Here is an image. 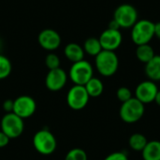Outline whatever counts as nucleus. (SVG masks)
Masks as SVG:
<instances>
[{
    "label": "nucleus",
    "mask_w": 160,
    "mask_h": 160,
    "mask_svg": "<svg viewBox=\"0 0 160 160\" xmlns=\"http://www.w3.org/2000/svg\"><path fill=\"white\" fill-rule=\"evenodd\" d=\"M104 160H128V158L124 152H113L107 156Z\"/></svg>",
    "instance_id": "25"
},
{
    "label": "nucleus",
    "mask_w": 160,
    "mask_h": 160,
    "mask_svg": "<svg viewBox=\"0 0 160 160\" xmlns=\"http://www.w3.org/2000/svg\"><path fill=\"white\" fill-rule=\"evenodd\" d=\"M9 140H10V139H9L2 130H0V148L6 147V146L8 144Z\"/></svg>",
    "instance_id": "27"
},
{
    "label": "nucleus",
    "mask_w": 160,
    "mask_h": 160,
    "mask_svg": "<svg viewBox=\"0 0 160 160\" xmlns=\"http://www.w3.org/2000/svg\"><path fill=\"white\" fill-rule=\"evenodd\" d=\"M64 53L66 55V57L71 61L72 63H76L79 61L83 60L84 57V51L83 48L81 47L79 44L77 43H69L65 47L64 50Z\"/></svg>",
    "instance_id": "15"
},
{
    "label": "nucleus",
    "mask_w": 160,
    "mask_h": 160,
    "mask_svg": "<svg viewBox=\"0 0 160 160\" xmlns=\"http://www.w3.org/2000/svg\"><path fill=\"white\" fill-rule=\"evenodd\" d=\"M92 65L85 60L73 63L69 69V78L75 85L84 86L94 76Z\"/></svg>",
    "instance_id": "5"
},
{
    "label": "nucleus",
    "mask_w": 160,
    "mask_h": 160,
    "mask_svg": "<svg viewBox=\"0 0 160 160\" xmlns=\"http://www.w3.org/2000/svg\"><path fill=\"white\" fill-rule=\"evenodd\" d=\"M13 105H14V100H12V99H7L3 103V109H4V111L7 113L12 112H13Z\"/></svg>",
    "instance_id": "26"
},
{
    "label": "nucleus",
    "mask_w": 160,
    "mask_h": 160,
    "mask_svg": "<svg viewBox=\"0 0 160 160\" xmlns=\"http://www.w3.org/2000/svg\"><path fill=\"white\" fill-rule=\"evenodd\" d=\"M37 110V104L33 98L29 96H21L14 99L13 113L21 117L22 119H26L31 117Z\"/></svg>",
    "instance_id": "9"
},
{
    "label": "nucleus",
    "mask_w": 160,
    "mask_h": 160,
    "mask_svg": "<svg viewBox=\"0 0 160 160\" xmlns=\"http://www.w3.org/2000/svg\"><path fill=\"white\" fill-rule=\"evenodd\" d=\"M68 81V75L61 68L49 70L45 78L46 87L52 92H56L64 88Z\"/></svg>",
    "instance_id": "12"
},
{
    "label": "nucleus",
    "mask_w": 160,
    "mask_h": 160,
    "mask_svg": "<svg viewBox=\"0 0 160 160\" xmlns=\"http://www.w3.org/2000/svg\"><path fill=\"white\" fill-rule=\"evenodd\" d=\"M11 72V63L8 57L0 54V80H4L9 76Z\"/></svg>",
    "instance_id": "21"
},
{
    "label": "nucleus",
    "mask_w": 160,
    "mask_h": 160,
    "mask_svg": "<svg viewBox=\"0 0 160 160\" xmlns=\"http://www.w3.org/2000/svg\"><path fill=\"white\" fill-rule=\"evenodd\" d=\"M33 145L38 153L43 156H50L56 149V140L54 135L47 129L38 130L33 137Z\"/></svg>",
    "instance_id": "4"
},
{
    "label": "nucleus",
    "mask_w": 160,
    "mask_h": 160,
    "mask_svg": "<svg viewBox=\"0 0 160 160\" xmlns=\"http://www.w3.org/2000/svg\"><path fill=\"white\" fill-rule=\"evenodd\" d=\"M38 40L39 45L47 51H54L61 44V37L58 32L50 28L42 30L38 37Z\"/></svg>",
    "instance_id": "13"
},
{
    "label": "nucleus",
    "mask_w": 160,
    "mask_h": 160,
    "mask_svg": "<svg viewBox=\"0 0 160 160\" xmlns=\"http://www.w3.org/2000/svg\"><path fill=\"white\" fill-rule=\"evenodd\" d=\"M155 51L151 45L148 44H143V45H139L137 46L136 49V56L139 59V61L146 64L148 63L154 56H155Z\"/></svg>",
    "instance_id": "18"
},
{
    "label": "nucleus",
    "mask_w": 160,
    "mask_h": 160,
    "mask_svg": "<svg viewBox=\"0 0 160 160\" xmlns=\"http://www.w3.org/2000/svg\"><path fill=\"white\" fill-rule=\"evenodd\" d=\"M155 37V23L149 20H140L132 26L131 38L137 45L148 44Z\"/></svg>",
    "instance_id": "3"
},
{
    "label": "nucleus",
    "mask_w": 160,
    "mask_h": 160,
    "mask_svg": "<svg viewBox=\"0 0 160 160\" xmlns=\"http://www.w3.org/2000/svg\"><path fill=\"white\" fill-rule=\"evenodd\" d=\"M113 20L121 28H130L138 21V11L132 5H120L114 11Z\"/></svg>",
    "instance_id": "7"
},
{
    "label": "nucleus",
    "mask_w": 160,
    "mask_h": 160,
    "mask_svg": "<svg viewBox=\"0 0 160 160\" xmlns=\"http://www.w3.org/2000/svg\"><path fill=\"white\" fill-rule=\"evenodd\" d=\"M98 39L101 44L102 50L114 52L120 47L123 40V37L120 30H113L108 28L102 32Z\"/></svg>",
    "instance_id": "11"
},
{
    "label": "nucleus",
    "mask_w": 160,
    "mask_h": 160,
    "mask_svg": "<svg viewBox=\"0 0 160 160\" xmlns=\"http://www.w3.org/2000/svg\"><path fill=\"white\" fill-rule=\"evenodd\" d=\"M145 74L150 81H160V55H155L148 63L145 64Z\"/></svg>",
    "instance_id": "14"
},
{
    "label": "nucleus",
    "mask_w": 160,
    "mask_h": 160,
    "mask_svg": "<svg viewBox=\"0 0 160 160\" xmlns=\"http://www.w3.org/2000/svg\"><path fill=\"white\" fill-rule=\"evenodd\" d=\"M88 95L90 98H98L102 95L103 90H104V85L103 82L98 79L93 77L85 85H84Z\"/></svg>",
    "instance_id": "17"
},
{
    "label": "nucleus",
    "mask_w": 160,
    "mask_h": 160,
    "mask_svg": "<svg viewBox=\"0 0 160 160\" xmlns=\"http://www.w3.org/2000/svg\"><path fill=\"white\" fill-rule=\"evenodd\" d=\"M83 51L89 55L97 56L102 51V47L99 42V39L96 38H87L83 44Z\"/></svg>",
    "instance_id": "20"
},
{
    "label": "nucleus",
    "mask_w": 160,
    "mask_h": 160,
    "mask_svg": "<svg viewBox=\"0 0 160 160\" xmlns=\"http://www.w3.org/2000/svg\"><path fill=\"white\" fill-rule=\"evenodd\" d=\"M108 28H110V29H113V30H120V26H119V24L112 19L111 22H110V23H109V27Z\"/></svg>",
    "instance_id": "28"
},
{
    "label": "nucleus",
    "mask_w": 160,
    "mask_h": 160,
    "mask_svg": "<svg viewBox=\"0 0 160 160\" xmlns=\"http://www.w3.org/2000/svg\"><path fill=\"white\" fill-rule=\"evenodd\" d=\"M45 65L49 68V70L59 68H60V58L55 53H49L45 58Z\"/></svg>",
    "instance_id": "23"
},
{
    "label": "nucleus",
    "mask_w": 160,
    "mask_h": 160,
    "mask_svg": "<svg viewBox=\"0 0 160 160\" xmlns=\"http://www.w3.org/2000/svg\"><path fill=\"white\" fill-rule=\"evenodd\" d=\"M65 160H87V155L81 148H74L68 152Z\"/></svg>",
    "instance_id": "22"
},
{
    "label": "nucleus",
    "mask_w": 160,
    "mask_h": 160,
    "mask_svg": "<svg viewBox=\"0 0 160 160\" xmlns=\"http://www.w3.org/2000/svg\"><path fill=\"white\" fill-rule=\"evenodd\" d=\"M119 67V59L114 52L102 50L96 56V68L104 77L114 75Z\"/></svg>",
    "instance_id": "1"
},
{
    "label": "nucleus",
    "mask_w": 160,
    "mask_h": 160,
    "mask_svg": "<svg viewBox=\"0 0 160 160\" xmlns=\"http://www.w3.org/2000/svg\"><path fill=\"white\" fill-rule=\"evenodd\" d=\"M155 102H156L158 106H160V90H158V94H157V96H156Z\"/></svg>",
    "instance_id": "30"
},
{
    "label": "nucleus",
    "mask_w": 160,
    "mask_h": 160,
    "mask_svg": "<svg viewBox=\"0 0 160 160\" xmlns=\"http://www.w3.org/2000/svg\"><path fill=\"white\" fill-rule=\"evenodd\" d=\"M142 157L143 160H160L159 141L148 142L142 151Z\"/></svg>",
    "instance_id": "16"
},
{
    "label": "nucleus",
    "mask_w": 160,
    "mask_h": 160,
    "mask_svg": "<svg viewBox=\"0 0 160 160\" xmlns=\"http://www.w3.org/2000/svg\"><path fill=\"white\" fill-rule=\"evenodd\" d=\"M147 138L142 133H134L128 139L129 147L137 152H142L147 144Z\"/></svg>",
    "instance_id": "19"
},
{
    "label": "nucleus",
    "mask_w": 160,
    "mask_h": 160,
    "mask_svg": "<svg viewBox=\"0 0 160 160\" xmlns=\"http://www.w3.org/2000/svg\"><path fill=\"white\" fill-rule=\"evenodd\" d=\"M155 37L160 39V22L155 23Z\"/></svg>",
    "instance_id": "29"
},
{
    "label": "nucleus",
    "mask_w": 160,
    "mask_h": 160,
    "mask_svg": "<svg viewBox=\"0 0 160 160\" xmlns=\"http://www.w3.org/2000/svg\"><path fill=\"white\" fill-rule=\"evenodd\" d=\"M89 95L82 85L72 86L67 96V102L70 109L74 111H81L86 107L89 102Z\"/></svg>",
    "instance_id": "8"
},
{
    "label": "nucleus",
    "mask_w": 160,
    "mask_h": 160,
    "mask_svg": "<svg viewBox=\"0 0 160 160\" xmlns=\"http://www.w3.org/2000/svg\"><path fill=\"white\" fill-rule=\"evenodd\" d=\"M116 97L122 103H124V102H126V101H128L133 98L130 89L128 87H125V86L118 88V90L116 92Z\"/></svg>",
    "instance_id": "24"
},
{
    "label": "nucleus",
    "mask_w": 160,
    "mask_h": 160,
    "mask_svg": "<svg viewBox=\"0 0 160 160\" xmlns=\"http://www.w3.org/2000/svg\"><path fill=\"white\" fill-rule=\"evenodd\" d=\"M145 112L144 104L132 98L129 100L122 103L119 111V115L122 121L127 124H134L140 121Z\"/></svg>",
    "instance_id": "2"
},
{
    "label": "nucleus",
    "mask_w": 160,
    "mask_h": 160,
    "mask_svg": "<svg viewBox=\"0 0 160 160\" xmlns=\"http://www.w3.org/2000/svg\"><path fill=\"white\" fill-rule=\"evenodd\" d=\"M1 130L11 140L19 138L24 129L23 119L13 112L6 113L1 119Z\"/></svg>",
    "instance_id": "6"
},
{
    "label": "nucleus",
    "mask_w": 160,
    "mask_h": 160,
    "mask_svg": "<svg viewBox=\"0 0 160 160\" xmlns=\"http://www.w3.org/2000/svg\"><path fill=\"white\" fill-rule=\"evenodd\" d=\"M158 92V88L155 82L144 81L139 83L135 89V98L142 103L150 104L155 101L156 96Z\"/></svg>",
    "instance_id": "10"
}]
</instances>
